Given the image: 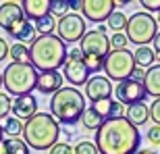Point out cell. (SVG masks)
Instances as JSON below:
<instances>
[{
	"label": "cell",
	"mask_w": 160,
	"mask_h": 154,
	"mask_svg": "<svg viewBox=\"0 0 160 154\" xmlns=\"http://www.w3.org/2000/svg\"><path fill=\"white\" fill-rule=\"evenodd\" d=\"M96 148L98 154H135L142 144V136L135 125L125 117L104 119L100 129L96 131Z\"/></svg>",
	"instance_id": "1"
},
{
	"label": "cell",
	"mask_w": 160,
	"mask_h": 154,
	"mask_svg": "<svg viewBox=\"0 0 160 154\" xmlns=\"http://www.w3.org/2000/svg\"><path fill=\"white\" fill-rule=\"evenodd\" d=\"M67 44L58 36H40L29 46L31 67L38 73L44 71H58L67 60Z\"/></svg>",
	"instance_id": "2"
},
{
	"label": "cell",
	"mask_w": 160,
	"mask_h": 154,
	"mask_svg": "<svg viewBox=\"0 0 160 154\" xmlns=\"http://www.w3.org/2000/svg\"><path fill=\"white\" fill-rule=\"evenodd\" d=\"M60 125L50 113H38L23 127V142L33 150H50L58 142Z\"/></svg>",
	"instance_id": "3"
},
{
	"label": "cell",
	"mask_w": 160,
	"mask_h": 154,
	"mask_svg": "<svg viewBox=\"0 0 160 154\" xmlns=\"http://www.w3.org/2000/svg\"><path fill=\"white\" fill-rule=\"evenodd\" d=\"M83 110H85V96L77 88L62 85L50 98V115L58 121V125H75L77 121H81Z\"/></svg>",
	"instance_id": "4"
},
{
	"label": "cell",
	"mask_w": 160,
	"mask_h": 154,
	"mask_svg": "<svg viewBox=\"0 0 160 154\" xmlns=\"http://www.w3.org/2000/svg\"><path fill=\"white\" fill-rule=\"evenodd\" d=\"M79 50L83 54V60H85V67H88L89 73H98L104 69V60L110 54V38L106 36L104 27H96V29H89L85 36L79 42Z\"/></svg>",
	"instance_id": "5"
},
{
	"label": "cell",
	"mask_w": 160,
	"mask_h": 154,
	"mask_svg": "<svg viewBox=\"0 0 160 154\" xmlns=\"http://www.w3.org/2000/svg\"><path fill=\"white\" fill-rule=\"evenodd\" d=\"M38 71L31 65H19V63H8L2 73V85H4L8 96H25L36 90Z\"/></svg>",
	"instance_id": "6"
},
{
	"label": "cell",
	"mask_w": 160,
	"mask_h": 154,
	"mask_svg": "<svg viewBox=\"0 0 160 154\" xmlns=\"http://www.w3.org/2000/svg\"><path fill=\"white\" fill-rule=\"evenodd\" d=\"M156 33H158V21L150 13H133L127 19L125 36L135 46H148L150 42H154Z\"/></svg>",
	"instance_id": "7"
},
{
	"label": "cell",
	"mask_w": 160,
	"mask_h": 154,
	"mask_svg": "<svg viewBox=\"0 0 160 154\" xmlns=\"http://www.w3.org/2000/svg\"><path fill=\"white\" fill-rule=\"evenodd\" d=\"M135 71V59H133V52L129 48L125 50H110V54L104 60V73L110 81H125L129 79Z\"/></svg>",
	"instance_id": "8"
},
{
	"label": "cell",
	"mask_w": 160,
	"mask_h": 154,
	"mask_svg": "<svg viewBox=\"0 0 160 154\" xmlns=\"http://www.w3.org/2000/svg\"><path fill=\"white\" fill-rule=\"evenodd\" d=\"M62 79L71 83V88H79L85 85L89 79V71L85 67L83 54L79 48H71V52H67V60L62 65Z\"/></svg>",
	"instance_id": "9"
},
{
	"label": "cell",
	"mask_w": 160,
	"mask_h": 154,
	"mask_svg": "<svg viewBox=\"0 0 160 154\" xmlns=\"http://www.w3.org/2000/svg\"><path fill=\"white\" fill-rule=\"evenodd\" d=\"M88 33V25H85V19L77 13H69L67 17L58 19L56 23V36L65 44H75V42H81V38Z\"/></svg>",
	"instance_id": "10"
},
{
	"label": "cell",
	"mask_w": 160,
	"mask_h": 154,
	"mask_svg": "<svg viewBox=\"0 0 160 154\" xmlns=\"http://www.w3.org/2000/svg\"><path fill=\"white\" fill-rule=\"evenodd\" d=\"M112 92H114V100L121 102L123 106H125V104L131 106V104L143 102V100H146V96H148V92H146V88H143V81H137V79H133V77L121 81Z\"/></svg>",
	"instance_id": "11"
},
{
	"label": "cell",
	"mask_w": 160,
	"mask_h": 154,
	"mask_svg": "<svg viewBox=\"0 0 160 154\" xmlns=\"http://www.w3.org/2000/svg\"><path fill=\"white\" fill-rule=\"evenodd\" d=\"M81 13L92 23L108 21V17L114 13V0H83Z\"/></svg>",
	"instance_id": "12"
},
{
	"label": "cell",
	"mask_w": 160,
	"mask_h": 154,
	"mask_svg": "<svg viewBox=\"0 0 160 154\" xmlns=\"http://www.w3.org/2000/svg\"><path fill=\"white\" fill-rule=\"evenodd\" d=\"M110 94H112V81L106 75H96V77H89L88 79V83H85V94L83 96L94 104V102L110 98Z\"/></svg>",
	"instance_id": "13"
},
{
	"label": "cell",
	"mask_w": 160,
	"mask_h": 154,
	"mask_svg": "<svg viewBox=\"0 0 160 154\" xmlns=\"http://www.w3.org/2000/svg\"><path fill=\"white\" fill-rule=\"evenodd\" d=\"M25 13L21 8V4L17 2H2L0 4V29H4L6 33L15 27V25L25 21Z\"/></svg>",
	"instance_id": "14"
},
{
	"label": "cell",
	"mask_w": 160,
	"mask_h": 154,
	"mask_svg": "<svg viewBox=\"0 0 160 154\" xmlns=\"http://www.w3.org/2000/svg\"><path fill=\"white\" fill-rule=\"evenodd\" d=\"M11 113H12L15 119L27 123L31 117H36V115H38V100H36V96H31V94L17 96V98L12 100Z\"/></svg>",
	"instance_id": "15"
},
{
	"label": "cell",
	"mask_w": 160,
	"mask_h": 154,
	"mask_svg": "<svg viewBox=\"0 0 160 154\" xmlns=\"http://www.w3.org/2000/svg\"><path fill=\"white\" fill-rule=\"evenodd\" d=\"M62 81L65 79L58 71H44V73H38L36 88L40 94H56L62 88Z\"/></svg>",
	"instance_id": "16"
},
{
	"label": "cell",
	"mask_w": 160,
	"mask_h": 154,
	"mask_svg": "<svg viewBox=\"0 0 160 154\" xmlns=\"http://www.w3.org/2000/svg\"><path fill=\"white\" fill-rule=\"evenodd\" d=\"M50 6H52V0H23L21 2V8H23L27 21H38V19L50 15Z\"/></svg>",
	"instance_id": "17"
},
{
	"label": "cell",
	"mask_w": 160,
	"mask_h": 154,
	"mask_svg": "<svg viewBox=\"0 0 160 154\" xmlns=\"http://www.w3.org/2000/svg\"><path fill=\"white\" fill-rule=\"evenodd\" d=\"M8 36L15 38V40H17V44H25V46H31V44L36 42L38 33H36V29H33V23L25 19L23 23L15 25V27L8 31Z\"/></svg>",
	"instance_id": "18"
},
{
	"label": "cell",
	"mask_w": 160,
	"mask_h": 154,
	"mask_svg": "<svg viewBox=\"0 0 160 154\" xmlns=\"http://www.w3.org/2000/svg\"><path fill=\"white\" fill-rule=\"evenodd\" d=\"M125 119H127L131 125H135V127L146 125V123H148V119H150V108L146 106L143 102L131 104V106L125 108Z\"/></svg>",
	"instance_id": "19"
},
{
	"label": "cell",
	"mask_w": 160,
	"mask_h": 154,
	"mask_svg": "<svg viewBox=\"0 0 160 154\" xmlns=\"http://www.w3.org/2000/svg\"><path fill=\"white\" fill-rule=\"evenodd\" d=\"M143 88L148 92V96H156L160 98V65L150 67L143 77Z\"/></svg>",
	"instance_id": "20"
},
{
	"label": "cell",
	"mask_w": 160,
	"mask_h": 154,
	"mask_svg": "<svg viewBox=\"0 0 160 154\" xmlns=\"http://www.w3.org/2000/svg\"><path fill=\"white\" fill-rule=\"evenodd\" d=\"M133 59H135L137 69H146L148 71L150 67H154V63H156V52H154V48H150V46H139L133 52Z\"/></svg>",
	"instance_id": "21"
},
{
	"label": "cell",
	"mask_w": 160,
	"mask_h": 154,
	"mask_svg": "<svg viewBox=\"0 0 160 154\" xmlns=\"http://www.w3.org/2000/svg\"><path fill=\"white\" fill-rule=\"evenodd\" d=\"M23 127H25V123L19 121V119H15L12 115H8V117L2 121V133L8 136V140H12V137H21L23 136Z\"/></svg>",
	"instance_id": "22"
},
{
	"label": "cell",
	"mask_w": 160,
	"mask_h": 154,
	"mask_svg": "<svg viewBox=\"0 0 160 154\" xmlns=\"http://www.w3.org/2000/svg\"><path fill=\"white\" fill-rule=\"evenodd\" d=\"M102 123H104V117H100V115L96 113L92 106L83 110V115H81V125H83V129H85V131H98Z\"/></svg>",
	"instance_id": "23"
},
{
	"label": "cell",
	"mask_w": 160,
	"mask_h": 154,
	"mask_svg": "<svg viewBox=\"0 0 160 154\" xmlns=\"http://www.w3.org/2000/svg\"><path fill=\"white\" fill-rule=\"evenodd\" d=\"M8 56L12 59V63H19V65H31L29 46H25V44H12L11 50H8Z\"/></svg>",
	"instance_id": "24"
},
{
	"label": "cell",
	"mask_w": 160,
	"mask_h": 154,
	"mask_svg": "<svg viewBox=\"0 0 160 154\" xmlns=\"http://www.w3.org/2000/svg\"><path fill=\"white\" fill-rule=\"evenodd\" d=\"M33 29H36L38 38H40V36H52L54 29H56L54 17H52V15H46V17H42V19H38V21H33Z\"/></svg>",
	"instance_id": "25"
},
{
	"label": "cell",
	"mask_w": 160,
	"mask_h": 154,
	"mask_svg": "<svg viewBox=\"0 0 160 154\" xmlns=\"http://www.w3.org/2000/svg\"><path fill=\"white\" fill-rule=\"evenodd\" d=\"M106 25H108V29H112L114 33H125V29H127V15L121 11H114L108 17Z\"/></svg>",
	"instance_id": "26"
},
{
	"label": "cell",
	"mask_w": 160,
	"mask_h": 154,
	"mask_svg": "<svg viewBox=\"0 0 160 154\" xmlns=\"http://www.w3.org/2000/svg\"><path fill=\"white\" fill-rule=\"evenodd\" d=\"M4 146H6V154H29V146L21 137L4 140Z\"/></svg>",
	"instance_id": "27"
},
{
	"label": "cell",
	"mask_w": 160,
	"mask_h": 154,
	"mask_svg": "<svg viewBox=\"0 0 160 154\" xmlns=\"http://www.w3.org/2000/svg\"><path fill=\"white\" fill-rule=\"evenodd\" d=\"M71 13V2H67V0H52V6H50V15L52 17H67Z\"/></svg>",
	"instance_id": "28"
},
{
	"label": "cell",
	"mask_w": 160,
	"mask_h": 154,
	"mask_svg": "<svg viewBox=\"0 0 160 154\" xmlns=\"http://www.w3.org/2000/svg\"><path fill=\"white\" fill-rule=\"evenodd\" d=\"M112 104H114V100H112V98H106V100L94 102V104H92V108H94V110H96L98 115H100V117L110 119V115H112Z\"/></svg>",
	"instance_id": "29"
},
{
	"label": "cell",
	"mask_w": 160,
	"mask_h": 154,
	"mask_svg": "<svg viewBox=\"0 0 160 154\" xmlns=\"http://www.w3.org/2000/svg\"><path fill=\"white\" fill-rule=\"evenodd\" d=\"M73 154H98V148H96V144L89 142V140H79V142L73 146Z\"/></svg>",
	"instance_id": "30"
},
{
	"label": "cell",
	"mask_w": 160,
	"mask_h": 154,
	"mask_svg": "<svg viewBox=\"0 0 160 154\" xmlns=\"http://www.w3.org/2000/svg\"><path fill=\"white\" fill-rule=\"evenodd\" d=\"M11 106H12L11 96L6 94V92H0V121H4L11 115Z\"/></svg>",
	"instance_id": "31"
},
{
	"label": "cell",
	"mask_w": 160,
	"mask_h": 154,
	"mask_svg": "<svg viewBox=\"0 0 160 154\" xmlns=\"http://www.w3.org/2000/svg\"><path fill=\"white\" fill-rule=\"evenodd\" d=\"M127 44H129V40H127L125 33H112L110 36V48L112 50H125Z\"/></svg>",
	"instance_id": "32"
},
{
	"label": "cell",
	"mask_w": 160,
	"mask_h": 154,
	"mask_svg": "<svg viewBox=\"0 0 160 154\" xmlns=\"http://www.w3.org/2000/svg\"><path fill=\"white\" fill-rule=\"evenodd\" d=\"M146 137H148V142L152 146H160V125H152L148 129V133H146Z\"/></svg>",
	"instance_id": "33"
},
{
	"label": "cell",
	"mask_w": 160,
	"mask_h": 154,
	"mask_svg": "<svg viewBox=\"0 0 160 154\" xmlns=\"http://www.w3.org/2000/svg\"><path fill=\"white\" fill-rule=\"evenodd\" d=\"M48 154H73V148L67 142H56L52 148L48 150Z\"/></svg>",
	"instance_id": "34"
},
{
	"label": "cell",
	"mask_w": 160,
	"mask_h": 154,
	"mask_svg": "<svg viewBox=\"0 0 160 154\" xmlns=\"http://www.w3.org/2000/svg\"><path fill=\"white\" fill-rule=\"evenodd\" d=\"M148 108H150V119L154 121V125H160V98H154V102Z\"/></svg>",
	"instance_id": "35"
},
{
	"label": "cell",
	"mask_w": 160,
	"mask_h": 154,
	"mask_svg": "<svg viewBox=\"0 0 160 154\" xmlns=\"http://www.w3.org/2000/svg\"><path fill=\"white\" fill-rule=\"evenodd\" d=\"M142 6L148 13H160V0H142Z\"/></svg>",
	"instance_id": "36"
},
{
	"label": "cell",
	"mask_w": 160,
	"mask_h": 154,
	"mask_svg": "<svg viewBox=\"0 0 160 154\" xmlns=\"http://www.w3.org/2000/svg\"><path fill=\"white\" fill-rule=\"evenodd\" d=\"M8 50H11V46L6 44L4 38H0V63H2V60H4L6 56H8Z\"/></svg>",
	"instance_id": "37"
},
{
	"label": "cell",
	"mask_w": 160,
	"mask_h": 154,
	"mask_svg": "<svg viewBox=\"0 0 160 154\" xmlns=\"http://www.w3.org/2000/svg\"><path fill=\"white\" fill-rule=\"evenodd\" d=\"M110 117H125V106L121 104V102L114 100V104H112V115H110Z\"/></svg>",
	"instance_id": "38"
},
{
	"label": "cell",
	"mask_w": 160,
	"mask_h": 154,
	"mask_svg": "<svg viewBox=\"0 0 160 154\" xmlns=\"http://www.w3.org/2000/svg\"><path fill=\"white\" fill-rule=\"evenodd\" d=\"M154 52H156V56H160V29L154 38Z\"/></svg>",
	"instance_id": "39"
},
{
	"label": "cell",
	"mask_w": 160,
	"mask_h": 154,
	"mask_svg": "<svg viewBox=\"0 0 160 154\" xmlns=\"http://www.w3.org/2000/svg\"><path fill=\"white\" fill-rule=\"evenodd\" d=\"M83 6V0H75V2H71V11H81Z\"/></svg>",
	"instance_id": "40"
},
{
	"label": "cell",
	"mask_w": 160,
	"mask_h": 154,
	"mask_svg": "<svg viewBox=\"0 0 160 154\" xmlns=\"http://www.w3.org/2000/svg\"><path fill=\"white\" fill-rule=\"evenodd\" d=\"M135 154H156V152H154V150H148V148H139Z\"/></svg>",
	"instance_id": "41"
},
{
	"label": "cell",
	"mask_w": 160,
	"mask_h": 154,
	"mask_svg": "<svg viewBox=\"0 0 160 154\" xmlns=\"http://www.w3.org/2000/svg\"><path fill=\"white\" fill-rule=\"evenodd\" d=\"M0 154H6V146H4V140L0 142Z\"/></svg>",
	"instance_id": "42"
},
{
	"label": "cell",
	"mask_w": 160,
	"mask_h": 154,
	"mask_svg": "<svg viewBox=\"0 0 160 154\" xmlns=\"http://www.w3.org/2000/svg\"><path fill=\"white\" fill-rule=\"evenodd\" d=\"M4 140V133H2V123H0V142Z\"/></svg>",
	"instance_id": "43"
},
{
	"label": "cell",
	"mask_w": 160,
	"mask_h": 154,
	"mask_svg": "<svg viewBox=\"0 0 160 154\" xmlns=\"http://www.w3.org/2000/svg\"><path fill=\"white\" fill-rule=\"evenodd\" d=\"M0 88H2V73H0Z\"/></svg>",
	"instance_id": "44"
},
{
	"label": "cell",
	"mask_w": 160,
	"mask_h": 154,
	"mask_svg": "<svg viewBox=\"0 0 160 154\" xmlns=\"http://www.w3.org/2000/svg\"><path fill=\"white\" fill-rule=\"evenodd\" d=\"M158 25H160V13H158Z\"/></svg>",
	"instance_id": "45"
}]
</instances>
